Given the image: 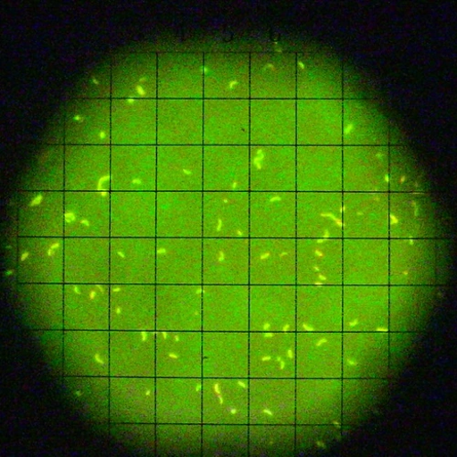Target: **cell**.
<instances>
[{"label": "cell", "mask_w": 457, "mask_h": 457, "mask_svg": "<svg viewBox=\"0 0 457 457\" xmlns=\"http://www.w3.org/2000/svg\"><path fill=\"white\" fill-rule=\"evenodd\" d=\"M345 416L343 378H295V427H328Z\"/></svg>", "instance_id": "1"}, {"label": "cell", "mask_w": 457, "mask_h": 457, "mask_svg": "<svg viewBox=\"0 0 457 457\" xmlns=\"http://www.w3.org/2000/svg\"><path fill=\"white\" fill-rule=\"evenodd\" d=\"M106 400L112 414L133 425L156 424L157 377H112L106 379Z\"/></svg>", "instance_id": "2"}, {"label": "cell", "mask_w": 457, "mask_h": 457, "mask_svg": "<svg viewBox=\"0 0 457 457\" xmlns=\"http://www.w3.org/2000/svg\"><path fill=\"white\" fill-rule=\"evenodd\" d=\"M249 425L295 426V378H249Z\"/></svg>", "instance_id": "3"}, {"label": "cell", "mask_w": 457, "mask_h": 457, "mask_svg": "<svg viewBox=\"0 0 457 457\" xmlns=\"http://www.w3.org/2000/svg\"><path fill=\"white\" fill-rule=\"evenodd\" d=\"M203 425L249 426V378H203Z\"/></svg>", "instance_id": "4"}, {"label": "cell", "mask_w": 457, "mask_h": 457, "mask_svg": "<svg viewBox=\"0 0 457 457\" xmlns=\"http://www.w3.org/2000/svg\"><path fill=\"white\" fill-rule=\"evenodd\" d=\"M249 378H295L296 331L249 332Z\"/></svg>", "instance_id": "5"}, {"label": "cell", "mask_w": 457, "mask_h": 457, "mask_svg": "<svg viewBox=\"0 0 457 457\" xmlns=\"http://www.w3.org/2000/svg\"><path fill=\"white\" fill-rule=\"evenodd\" d=\"M390 333L342 331V378L370 380L386 373Z\"/></svg>", "instance_id": "6"}, {"label": "cell", "mask_w": 457, "mask_h": 457, "mask_svg": "<svg viewBox=\"0 0 457 457\" xmlns=\"http://www.w3.org/2000/svg\"><path fill=\"white\" fill-rule=\"evenodd\" d=\"M436 271L433 240L389 239V286L429 287L436 280Z\"/></svg>", "instance_id": "7"}, {"label": "cell", "mask_w": 457, "mask_h": 457, "mask_svg": "<svg viewBox=\"0 0 457 457\" xmlns=\"http://www.w3.org/2000/svg\"><path fill=\"white\" fill-rule=\"evenodd\" d=\"M110 238H157V192H111Z\"/></svg>", "instance_id": "8"}, {"label": "cell", "mask_w": 457, "mask_h": 457, "mask_svg": "<svg viewBox=\"0 0 457 457\" xmlns=\"http://www.w3.org/2000/svg\"><path fill=\"white\" fill-rule=\"evenodd\" d=\"M156 424L203 425V378H158Z\"/></svg>", "instance_id": "9"}, {"label": "cell", "mask_w": 457, "mask_h": 457, "mask_svg": "<svg viewBox=\"0 0 457 457\" xmlns=\"http://www.w3.org/2000/svg\"><path fill=\"white\" fill-rule=\"evenodd\" d=\"M296 239V192H250V239Z\"/></svg>", "instance_id": "10"}, {"label": "cell", "mask_w": 457, "mask_h": 457, "mask_svg": "<svg viewBox=\"0 0 457 457\" xmlns=\"http://www.w3.org/2000/svg\"><path fill=\"white\" fill-rule=\"evenodd\" d=\"M204 238L250 239V193L204 192Z\"/></svg>", "instance_id": "11"}, {"label": "cell", "mask_w": 457, "mask_h": 457, "mask_svg": "<svg viewBox=\"0 0 457 457\" xmlns=\"http://www.w3.org/2000/svg\"><path fill=\"white\" fill-rule=\"evenodd\" d=\"M157 238H110L109 284L157 285Z\"/></svg>", "instance_id": "12"}, {"label": "cell", "mask_w": 457, "mask_h": 457, "mask_svg": "<svg viewBox=\"0 0 457 457\" xmlns=\"http://www.w3.org/2000/svg\"><path fill=\"white\" fill-rule=\"evenodd\" d=\"M296 192L343 193L341 145H296Z\"/></svg>", "instance_id": "13"}, {"label": "cell", "mask_w": 457, "mask_h": 457, "mask_svg": "<svg viewBox=\"0 0 457 457\" xmlns=\"http://www.w3.org/2000/svg\"><path fill=\"white\" fill-rule=\"evenodd\" d=\"M296 331V286H250L249 332Z\"/></svg>", "instance_id": "14"}, {"label": "cell", "mask_w": 457, "mask_h": 457, "mask_svg": "<svg viewBox=\"0 0 457 457\" xmlns=\"http://www.w3.org/2000/svg\"><path fill=\"white\" fill-rule=\"evenodd\" d=\"M342 331L390 332L389 286H343Z\"/></svg>", "instance_id": "15"}, {"label": "cell", "mask_w": 457, "mask_h": 457, "mask_svg": "<svg viewBox=\"0 0 457 457\" xmlns=\"http://www.w3.org/2000/svg\"><path fill=\"white\" fill-rule=\"evenodd\" d=\"M250 285H203V331L249 332Z\"/></svg>", "instance_id": "16"}, {"label": "cell", "mask_w": 457, "mask_h": 457, "mask_svg": "<svg viewBox=\"0 0 457 457\" xmlns=\"http://www.w3.org/2000/svg\"><path fill=\"white\" fill-rule=\"evenodd\" d=\"M158 145L111 149V192H157Z\"/></svg>", "instance_id": "17"}, {"label": "cell", "mask_w": 457, "mask_h": 457, "mask_svg": "<svg viewBox=\"0 0 457 457\" xmlns=\"http://www.w3.org/2000/svg\"><path fill=\"white\" fill-rule=\"evenodd\" d=\"M157 285L110 284L109 329L156 331Z\"/></svg>", "instance_id": "18"}, {"label": "cell", "mask_w": 457, "mask_h": 457, "mask_svg": "<svg viewBox=\"0 0 457 457\" xmlns=\"http://www.w3.org/2000/svg\"><path fill=\"white\" fill-rule=\"evenodd\" d=\"M110 376L156 377V331L110 330Z\"/></svg>", "instance_id": "19"}, {"label": "cell", "mask_w": 457, "mask_h": 457, "mask_svg": "<svg viewBox=\"0 0 457 457\" xmlns=\"http://www.w3.org/2000/svg\"><path fill=\"white\" fill-rule=\"evenodd\" d=\"M250 286H296V239H250Z\"/></svg>", "instance_id": "20"}, {"label": "cell", "mask_w": 457, "mask_h": 457, "mask_svg": "<svg viewBox=\"0 0 457 457\" xmlns=\"http://www.w3.org/2000/svg\"><path fill=\"white\" fill-rule=\"evenodd\" d=\"M204 192L250 193V145H204Z\"/></svg>", "instance_id": "21"}, {"label": "cell", "mask_w": 457, "mask_h": 457, "mask_svg": "<svg viewBox=\"0 0 457 457\" xmlns=\"http://www.w3.org/2000/svg\"><path fill=\"white\" fill-rule=\"evenodd\" d=\"M296 239H343V193L296 192Z\"/></svg>", "instance_id": "22"}, {"label": "cell", "mask_w": 457, "mask_h": 457, "mask_svg": "<svg viewBox=\"0 0 457 457\" xmlns=\"http://www.w3.org/2000/svg\"><path fill=\"white\" fill-rule=\"evenodd\" d=\"M250 192H296V145H250Z\"/></svg>", "instance_id": "23"}, {"label": "cell", "mask_w": 457, "mask_h": 457, "mask_svg": "<svg viewBox=\"0 0 457 457\" xmlns=\"http://www.w3.org/2000/svg\"><path fill=\"white\" fill-rule=\"evenodd\" d=\"M343 286H389V239H343Z\"/></svg>", "instance_id": "24"}, {"label": "cell", "mask_w": 457, "mask_h": 457, "mask_svg": "<svg viewBox=\"0 0 457 457\" xmlns=\"http://www.w3.org/2000/svg\"><path fill=\"white\" fill-rule=\"evenodd\" d=\"M296 286H343V239H296Z\"/></svg>", "instance_id": "25"}, {"label": "cell", "mask_w": 457, "mask_h": 457, "mask_svg": "<svg viewBox=\"0 0 457 457\" xmlns=\"http://www.w3.org/2000/svg\"><path fill=\"white\" fill-rule=\"evenodd\" d=\"M389 238V194L343 193V239Z\"/></svg>", "instance_id": "26"}, {"label": "cell", "mask_w": 457, "mask_h": 457, "mask_svg": "<svg viewBox=\"0 0 457 457\" xmlns=\"http://www.w3.org/2000/svg\"><path fill=\"white\" fill-rule=\"evenodd\" d=\"M156 377L203 378V331H156Z\"/></svg>", "instance_id": "27"}, {"label": "cell", "mask_w": 457, "mask_h": 457, "mask_svg": "<svg viewBox=\"0 0 457 457\" xmlns=\"http://www.w3.org/2000/svg\"><path fill=\"white\" fill-rule=\"evenodd\" d=\"M250 239L204 238L203 285H249Z\"/></svg>", "instance_id": "28"}, {"label": "cell", "mask_w": 457, "mask_h": 457, "mask_svg": "<svg viewBox=\"0 0 457 457\" xmlns=\"http://www.w3.org/2000/svg\"><path fill=\"white\" fill-rule=\"evenodd\" d=\"M65 237H21L17 266L23 284L64 283Z\"/></svg>", "instance_id": "29"}, {"label": "cell", "mask_w": 457, "mask_h": 457, "mask_svg": "<svg viewBox=\"0 0 457 457\" xmlns=\"http://www.w3.org/2000/svg\"><path fill=\"white\" fill-rule=\"evenodd\" d=\"M156 331H203V285H157Z\"/></svg>", "instance_id": "30"}, {"label": "cell", "mask_w": 457, "mask_h": 457, "mask_svg": "<svg viewBox=\"0 0 457 457\" xmlns=\"http://www.w3.org/2000/svg\"><path fill=\"white\" fill-rule=\"evenodd\" d=\"M204 238H157V285H203Z\"/></svg>", "instance_id": "31"}, {"label": "cell", "mask_w": 457, "mask_h": 457, "mask_svg": "<svg viewBox=\"0 0 457 457\" xmlns=\"http://www.w3.org/2000/svg\"><path fill=\"white\" fill-rule=\"evenodd\" d=\"M203 378H249V332L203 331Z\"/></svg>", "instance_id": "32"}, {"label": "cell", "mask_w": 457, "mask_h": 457, "mask_svg": "<svg viewBox=\"0 0 457 457\" xmlns=\"http://www.w3.org/2000/svg\"><path fill=\"white\" fill-rule=\"evenodd\" d=\"M204 192H157V238H204Z\"/></svg>", "instance_id": "33"}, {"label": "cell", "mask_w": 457, "mask_h": 457, "mask_svg": "<svg viewBox=\"0 0 457 457\" xmlns=\"http://www.w3.org/2000/svg\"><path fill=\"white\" fill-rule=\"evenodd\" d=\"M61 354L64 369L74 375L110 376V330H62Z\"/></svg>", "instance_id": "34"}, {"label": "cell", "mask_w": 457, "mask_h": 457, "mask_svg": "<svg viewBox=\"0 0 457 457\" xmlns=\"http://www.w3.org/2000/svg\"><path fill=\"white\" fill-rule=\"evenodd\" d=\"M157 192H204V145H158Z\"/></svg>", "instance_id": "35"}, {"label": "cell", "mask_w": 457, "mask_h": 457, "mask_svg": "<svg viewBox=\"0 0 457 457\" xmlns=\"http://www.w3.org/2000/svg\"><path fill=\"white\" fill-rule=\"evenodd\" d=\"M343 193L389 194L390 173L386 151L370 145L342 148Z\"/></svg>", "instance_id": "36"}, {"label": "cell", "mask_w": 457, "mask_h": 457, "mask_svg": "<svg viewBox=\"0 0 457 457\" xmlns=\"http://www.w3.org/2000/svg\"><path fill=\"white\" fill-rule=\"evenodd\" d=\"M296 378H342V331H296Z\"/></svg>", "instance_id": "37"}, {"label": "cell", "mask_w": 457, "mask_h": 457, "mask_svg": "<svg viewBox=\"0 0 457 457\" xmlns=\"http://www.w3.org/2000/svg\"><path fill=\"white\" fill-rule=\"evenodd\" d=\"M204 145H250V100H205Z\"/></svg>", "instance_id": "38"}, {"label": "cell", "mask_w": 457, "mask_h": 457, "mask_svg": "<svg viewBox=\"0 0 457 457\" xmlns=\"http://www.w3.org/2000/svg\"><path fill=\"white\" fill-rule=\"evenodd\" d=\"M111 192L64 195L65 238H110Z\"/></svg>", "instance_id": "39"}, {"label": "cell", "mask_w": 457, "mask_h": 457, "mask_svg": "<svg viewBox=\"0 0 457 457\" xmlns=\"http://www.w3.org/2000/svg\"><path fill=\"white\" fill-rule=\"evenodd\" d=\"M343 286H296V331H342Z\"/></svg>", "instance_id": "40"}, {"label": "cell", "mask_w": 457, "mask_h": 457, "mask_svg": "<svg viewBox=\"0 0 457 457\" xmlns=\"http://www.w3.org/2000/svg\"><path fill=\"white\" fill-rule=\"evenodd\" d=\"M110 284L64 283L63 330L109 329Z\"/></svg>", "instance_id": "41"}, {"label": "cell", "mask_w": 457, "mask_h": 457, "mask_svg": "<svg viewBox=\"0 0 457 457\" xmlns=\"http://www.w3.org/2000/svg\"><path fill=\"white\" fill-rule=\"evenodd\" d=\"M110 238H65L64 283L109 284Z\"/></svg>", "instance_id": "42"}, {"label": "cell", "mask_w": 457, "mask_h": 457, "mask_svg": "<svg viewBox=\"0 0 457 457\" xmlns=\"http://www.w3.org/2000/svg\"><path fill=\"white\" fill-rule=\"evenodd\" d=\"M206 100H249L250 62L235 53L212 55L204 63Z\"/></svg>", "instance_id": "43"}, {"label": "cell", "mask_w": 457, "mask_h": 457, "mask_svg": "<svg viewBox=\"0 0 457 457\" xmlns=\"http://www.w3.org/2000/svg\"><path fill=\"white\" fill-rule=\"evenodd\" d=\"M250 145H296V113L290 102L250 101Z\"/></svg>", "instance_id": "44"}, {"label": "cell", "mask_w": 457, "mask_h": 457, "mask_svg": "<svg viewBox=\"0 0 457 457\" xmlns=\"http://www.w3.org/2000/svg\"><path fill=\"white\" fill-rule=\"evenodd\" d=\"M204 104L162 103L158 112V145H204Z\"/></svg>", "instance_id": "45"}, {"label": "cell", "mask_w": 457, "mask_h": 457, "mask_svg": "<svg viewBox=\"0 0 457 457\" xmlns=\"http://www.w3.org/2000/svg\"><path fill=\"white\" fill-rule=\"evenodd\" d=\"M67 156L68 192H111V149L107 145L73 148Z\"/></svg>", "instance_id": "46"}, {"label": "cell", "mask_w": 457, "mask_h": 457, "mask_svg": "<svg viewBox=\"0 0 457 457\" xmlns=\"http://www.w3.org/2000/svg\"><path fill=\"white\" fill-rule=\"evenodd\" d=\"M21 237H64V195L39 194L21 214Z\"/></svg>", "instance_id": "47"}, {"label": "cell", "mask_w": 457, "mask_h": 457, "mask_svg": "<svg viewBox=\"0 0 457 457\" xmlns=\"http://www.w3.org/2000/svg\"><path fill=\"white\" fill-rule=\"evenodd\" d=\"M63 284H23L24 312L29 321L46 330H63Z\"/></svg>", "instance_id": "48"}, {"label": "cell", "mask_w": 457, "mask_h": 457, "mask_svg": "<svg viewBox=\"0 0 457 457\" xmlns=\"http://www.w3.org/2000/svg\"><path fill=\"white\" fill-rule=\"evenodd\" d=\"M428 287L389 286V331L409 332L421 324L430 304Z\"/></svg>", "instance_id": "49"}, {"label": "cell", "mask_w": 457, "mask_h": 457, "mask_svg": "<svg viewBox=\"0 0 457 457\" xmlns=\"http://www.w3.org/2000/svg\"><path fill=\"white\" fill-rule=\"evenodd\" d=\"M433 221L426 208L411 195H389V239L429 238Z\"/></svg>", "instance_id": "50"}, {"label": "cell", "mask_w": 457, "mask_h": 457, "mask_svg": "<svg viewBox=\"0 0 457 457\" xmlns=\"http://www.w3.org/2000/svg\"><path fill=\"white\" fill-rule=\"evenodd\" d=\"M249 426L203 425V449L208 454L232 456L248 450Z\"/></svg>", "instance_id": "51"}]
</instances>
